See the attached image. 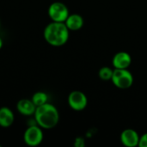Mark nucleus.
Returning a JSON list of instances; mask_svg holds the SVG:
<instances>
[{"label":"nucleus","mask_w":147,"mask_h":147,"mask_svg":"<svg viewBox=\"0 0 147 147\" xmlns=\"http://www.w3.org/2000/svg\"><path fill=\"white\" fill-rule=\"evenodd\" d=\"M34 120L38 126L44 129H52L57 126L59 121V114L55 106L51 103H45L36 107Z\"/></svg>","instance_id":"1"},{"label":"nucleus","mask_w":147,"mask_h":147,"mask_svg":"<svg viewBox=\"0 0 147 147\" xmlns=\"http://www.w3.org/2000/svg\"><path fill=\"white\" fill-rule=\"evenodd\" d=\"M69 31L65 22H52L44 29V38L49 45L61 47L67 42Z\"/></svg>","instance_id":"2"},{"label":"nucleus","mask_w":147,"mask_h":147,"mask_svg":"<svg viewBox=\"0 0 147 147\" xmlns=\"http://www.w3.org/2000/svg\"><path fill=\"white\" fill-rule=\"evenodd\" d=\"M111 81L115 87L126 90L133 85L134 76L127 69H114Z\"/></svg>","instance_id":"3"},{"label":"nucleus","mask_w":147,"mask_h":147,"mask_svg":"<svg viewBox=\"0 0 147 147\" xmlns=\"http://www.w3.org/2000/svg\"><path fill=\"white\" fill-rule=\"evenodd\" d=\"M69 15V9L64 3L54 2L48 8V16L53 22H65Z\"/></svg>","instance_id":"4"},{"label":"nucleus","mask_w":147,"mask_h":147,"mask_svg":"<svg viewBox=\"0 0 147 147\" xmlns=\"http://www.w3.org/2000/svg\"><path fill=\"white\" fill-rule=\"evenodd\" d=\"M23 140L25 144L29 146H37L43 140V133L41 127L36 125L29 126L23 135Z\"/></svg>","instance_id":"5"},{"label":"nucleus","mask_w":147,"mask_h":147,"mask_svg":"<svg viewBox=\"0 0 147 147\" xmlns=\"http://www.w3.org/2000/svg\"><path fill=\"white\" fill-rule=\"evenodd\" d=\"M68 104L73 110L81 111L87 107L88 98L84 92L80 90H73L68 96Z\"/></svg>","instance_id":"6"},{"label":"nucleus","mask_w":147,"mask_h":147,"mask_svg":"<svg viewBox=\"0 0 147 147\" xmlns=\"http://www.w3.org/2000/svg\"><path fill=\"white\" fill-rule=\"evenodd\" d=\"M140 138V137L139 134L135 130L131 129V128H127L122 131L120 136L121 142L122 143L123 146L127 147L138 146Z\"/></svg>","instance_id":"7"},{"label":"nucleus","mask_w":147,"mask_h":147,"mask_svg":"<svg viewBox=\"0 0 147 147\" xmlns=\"http://www.w3.org/2000/svg\"><path fill=\"white\" fill-rule=\"evenodd\" d=\"M132 63V58L127 52H119L115 53L112 59L115 69H127Z\"/></svg>","instance_id":"8"},{"label":"nucleus","mask_w":147,"mask_h":147,"mask_svg":"<svg viewBox=\"0 0 147 147\" xmlns=\"http://www.w3.org/2000/svg\"><path fill=\"white\" fill-rule=\"evenodd\" d=\"M17 111L26 116H30L34 115L36 106L33 102L32 100L29 99H22L16 104Z\"/></svg>","instance_id":"9"},{"label":"nucleus","mask_w":147,"mask_h":147,"mask_svg":"<svg viewBox=\"0 0 147 147\" xmlns=\"http://www.w3.org/2000/svg\"><path fill=\"white\" fill-rule=\"evenodd\" d=\"M65 23L70 31H78L83 28L84 21L79 14H70L65 21Z\"/></svg>","instance_id":"10"},{"label":"nucleus","mask_w":147,"mask_h":147,"mask_svg":"<svg viewBox=\"0 0 147 147\" xmlns=\"http://www.w3.org/2000/svg\"><path fill=\"white\" fill-rule=\"evenodd\" d=\"M14 114L13 112L6 107H3L0 109V127H9L14 122Z\"/></svg>","instance_id":"11"},{"label":"nucleus","mask_w":147,"mask_h":147,"mask_svg":"<svg viewBox=\"0 0 147 147\" xmlns=\"http://www.w3.org/2000/svg\"><path fill=\"white\" fill-rule=\"evenodd\" d=\"M33 102L34 103V105L36 107L38 106H40V105H43L45 103L47 102V100H48V96L45 93V92H42V91H38L36 93H34L32 96V99Z\"/></svg>","instance_id":"12"},{"label":"nucleus","mask_w":147,"mask_h":147,"mask_svg":"<svg viewBox=\"0 0 147 147\" xmlns=\"http://www.w3.org/2000/svg\"><path fill=\"white\" fill-rule=\"evenodd\" d=\"M113 71L114 70L111 69L110 67L109 66H104V67H102L99 71H98V76L99 78L103 80V81H109L111 80L112 78V76H113Z\"/></svg>","instance_id":"13"},{"label":"nucleus","mask_w":147,"mask_h":147,"mask_svg":"<svg viewBox=\"0 0 147 147\" xmlns=\"http://www.w3.org/2000/svg\"><path fill=\"white\" fill-rule=\"evenodd\" d=\"M138 146L147 147V133L146 134H144L142 136H140Z\"/></svg>","instance_id":"14"},{"label":"nucleus","mask_w":147,"mask_h":147,"mask_svg":"<svg viewBox=\"0 0 147 147\" xmlns=\"http://www.w3.org/2000/svg\"><path fill=\"white\" fill-rule=\"evenodd\" d=\"M2 47H3V40H2V38L0 37V49L2 48Z\"/></svg>","instance_id":"15"},{"label":"nucleus","mask_w":147,"mask_h":147,"mask_svg":"<svg viewBox=\"0 0 147 147\" xmlns=\"http://www.w3.org/2000/svg\"><path fill=\"white\" fill-rule=\"evenodd\" d=\"M0 26H1V22H0Z\"/></svg>","instance_id":"16"},{"label":"nucleus","mask_w":147,"mask_h":147,"mask_svg":"<svg viewBox=\"0 0 147 147\" xmlns=\"http://www.w3.org/2000/svg\"><path fill=\"white\" fill-rule=\"evenodd\" d=\"M0 147H1V146H0Z\"/></svg>","instance_id":"17"}]
</instances>
